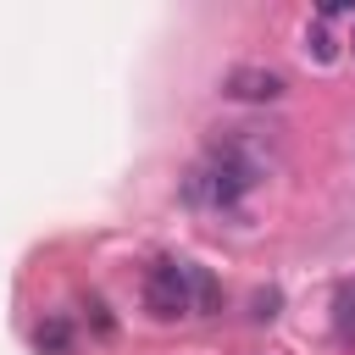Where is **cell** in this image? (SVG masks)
<instances>
[{
    "label": "cell",
    "mask_w": 355,
    "mask_h": 355,
    "mask_svg": "<svg viewBox=\"0 0 355 355\" xmlns=\"http://www.w3.org/2000/svg\"><path fill=\"white\" fill-rule=\"evenodd\" d=\"M144 311L155 322L189 316L194 311V266L189 261H172V255L150 261V272H144Z\"/></svg>",
    "instance_id": "obj_1"
},
{
    "label": "cell",
    "mask_w": 355,
    "mask_h": 355,
    "mask_svg": "<svg viewBox=\"0 0 355 355\" xmlns=\"http://www.w3.org/2000/svg\"><path fill=\"white\" fill-rule=\"evenodd\" d=\"M222 94H227V100H244V105H272V100L288 94V83H283V72H272V67H233V72L222 78Z\"/></svg>",
    "instance_id": "obj_2"
},
{
    "label": "cell",
    "mask_w": 355,
    "mask_h": 355,
    "mask_svg": "<svg viewBox=\"0 0 355 355\" xmlns=\"http://www.w3.org/2000/svg\"><path fill=\"white\" fill-rule=\"evenodd\" d=\"M33 349H39V355H72V349H78L72 322H67V316H44V322L33 327Z\"/></svg>",
    "instance_id": "obj_3"
},
{
    "label": "cell",
    "mask_w": 355,
    "mask_h": 355,
    "mask_svg": "<svg viewBox=\"0 0 355 355\" xmlns=\"http://www.w3.org/2000/svg\"><path fill=\"white\" fill-rule=\"evenodd\" d=\"M311 50H316V61H327V55H333V39L316 28V33H311Z\"/></svg>",
    "instance_id": "obj_4"
},
{
    "label": "cell",
    "mask_w": 355,
    "mask_h": 355,
    "mask_svg": "<svg viewBox=\"0 0 355 355\" xmlns=\"http://www.w3.org/2000/svg\"><path fill=\"white\" fill-rule=\"evenodd\" d=\"M349 50H355V39H349Z\"/></svg>",
    "instance_id": "obj_5"
}]
</instances>
